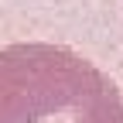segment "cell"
<instances>
[{
    "label": "cell",
    "instance_id": "cell-1",
    "mask_svg": "<svg viewBox=\"0 0 123 123\" xmlns=\"http://www.w3.org/2000/svg\"><path fill=\"white\" fill-rule=\"evenodd\" d=\"M0 123H123V89L65 44H4Z\"/></svg>",
    "mask_w": 123,
    "mask_h": 123
}]
</instances>
